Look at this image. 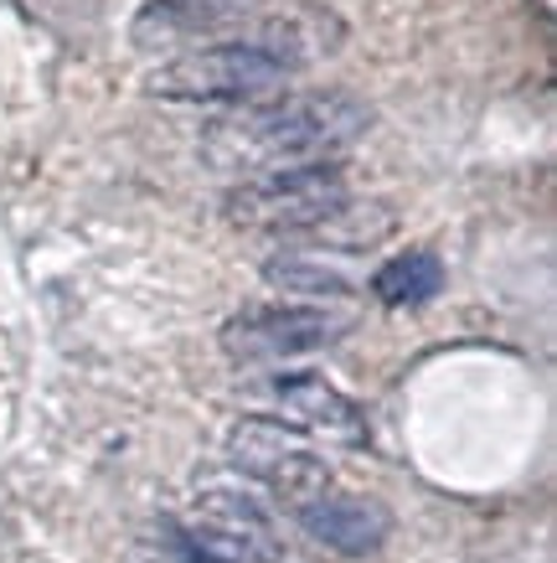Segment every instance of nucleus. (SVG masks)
Wrapping results in <instances>:
<instances>
[{"instance_id": "nucleus-4", "label": "nucleus", "mask_w": 557, "mask_h": 563, "mask_svg": "<svg viewBox=\"0 0 557 563\" xmlns=\"http://www.w3.org/2000/svg\"><path fill=\"white\" fill-rule=\"evenodd\" d=\"M346 197V176L336 161L325 166H294V172H269L248 176L243 187H233L222 197V212L237 228H258V233H289L304 239L310 228H321Z\"/></svg>"}, {"instance_id": "nucleus-2", "label": "nucleus", "mask_w": 557, "mask_h": 563, "mask_svg": "<svg viewBox=\"0 0 557 563\" xmlns=\"http://www.w3.org/2000/svg\"><path fill=\"white\" fill-rule=\"evenodd\" d=\"M325 47V36H310L304 21H258L254 32L222 36L207 47H191L170 57L166 68L145 78L155 99L181 103H274L285 84ZM331 52V47H325Z\"/></svg>"}, {"instance_id": "nucleus-11", "label": "nucleus", "mask_w": 557, "mask_h": 563, "mask_svg": "<svg viewBox=\"0 0 557 563\" xmlns=\"http://www.w3.org/2000/svg\"><path fill=\"white\" fill-rule=\"evenodd\" d=\"M264 279L279 285V290H294V295H352V274L336 269L325 254H279L264 264Z\"/></svg>"}, {"instance_id": "nucleus-6", "label": "nucleus", "mask_w": 557, "mask_h": 563, "mask_svg": "<svg viewBox=\"0 0 557 563\" xmlns=\"http://www.w3.org/2000/svg\"><path fill=\"white\" fill-rule=\"evenodd\" d=\"M352 331L346 310L325 306H254L222 325V352L233 362H285L321 352Z\"/></svg>"}, {"instance_id": "nucleus-1", "label": "nucleus", "mask_w": 557, "mask_h": 563, "mask_svg": "<svg viewBox=\"0 0 557 563\" xmlns=\"http://www.w3.org/2000/svg\"><path fill=\"white\" fill-rule=\"evenodd\" d=\"M367 130V103L346 93V88H325V93L258 103V109H243L233 120L212 124L207 155L248 181V176L294 172V166H325L341 151H352Z\"/></svg>"}, {"instance_id": "nucleus-9", "label": "nucleus", "mask_w": 557, "mask_h": 563, "mask_svg": "<svg viewBox=\"0 0 557 563\" xmlns=\"http://www.w3.org/2000/svg\"><path fill=\"white\" fill-rule=\"evenodd\" d=\"M300 528L315 538V543L336 548V553H371V548L388 543L392 532V512L382 501H371V496H352V492H331L315 496L310 507H300Z\"/></svg>"}, {"instance_id": "nucleus-7", "label": "nucleus", "mask_w": 557, "mask_h": 563, "mask_svg": "<svg viewBox=\"0 0 557 563\" xmlns=\"http://www.w3.org/2000/svg\"><path fill=\"white\" fill-rule=\"evenodd\" d=\"M264 21V0H145L135 26V47H191V42H222L233 32H254Z\"/></svg>"}, {"instance_id": "nucleus-3", "label": "nucleus", "mask_w": 557, "mask_h": 563, "mask_svg": "<svg viewBox=\"0 0 557 563\" xmlns=\"http://www.w3.org/2000/svg\"><path fill=\"white\" fill-rule=\"evenodd\" d=\"M285 553L274 512L233 486H207L170 528V563H285Z\"/></svg>"}, {"instance_id": "nucleus-8", "label": "nucleus", "mask_w": 557, "mask_h": 563, "mask_svg": "<svg viewBox=\"0 0 557 563\" xmlns=\"http://www.w3.org/2000/svg\"><path fill=\"white\" fill-rule=\"evenodd\" d=\"M269 393L294 424H304L300 434L336 444H367V413L356 409L341 388H331L321 373H279L269 383Z\"/></svg>"}, {"instance_id": "nucleus-5", "label": "nucleus", "mask_w": 557, "mask_h": 563, "mask_svg": "<svg viewBox=\"0 0 557 563\" xmlns=\"http://www.w3.org/2000/svg\"><path fill=\"white\" fill-rule=\"evenodd\" d=\"M227 461L248 481L269 486L294 512L336 486L331 465L310 444V434H300L294 424H279V419H237L233 434H227Z\"/></svg>"}, {"instance_id": "nucleus-10", "label": "nucleus", "mask_w": 557, "mask_h": 563, "mask_svg": "<svg viewBox=\"0 0 557 563\" xmlns=\"http://www.w3.org/2000/svg\"><path fill=\"white\" fill-rule=\"evenodd\" d=\"M444 290V264L434 254H398L371 274V295L382 306H423Z\"/></svg>"}]
</instances>
